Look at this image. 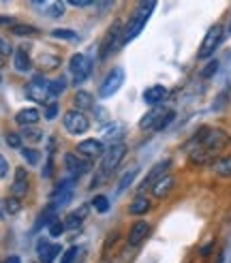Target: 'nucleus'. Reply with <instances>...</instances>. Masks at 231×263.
I'll use <instances>...</instances> for the list:
<instances>
[{
	"label": "nucleus",
	"instance_id": "nucleus-9",
	"mask_svg": "<svg viewBox=\"0 0 231 263\" xmlns=\"http://www.w3.org/2000/svg\"><path fill=\"white\" fill-rule=\"evenodd\" d=\"M73 193H75V178L62 180L58 186L54 189V193H51V203L49 205H54L56 210L64 208V205H67L73 199Z\"/></svg>",
	"mask_w": 231,
	"mask_h": 263
},
{
	"label": "nucleus",
	"instance_id": "nucleus-29",
	"mask_svg": "<svg viewBox=\"0 0 231 263\" xmlns=\"http://www.w3.org/2000/svg\"><path fill=\"white\" fill-rule=\"evenodd\" d=\"M92 208L97 210V212L105 214L107 210H109V199H107L105 195H99V197H94V199H92Z\"/></svg>",
	"mask_w": 231,
	"mask_h": 263
},
{
	"label": "nucleus",
	"instance_id": "nucleus-14",
	"mask_svg": "<svg viewBox=\"0 0 231 263\" xmlns=\"http://www.w3.org/2000/svg\"><path fill=\"white\" fill-rule=\"evenodd\" d=\"M124 135V126L120 122H109L101 128V141L103 143H109V146H116V143H120Z\"/></svg>",
	"mask_w": 231,
	"mask_h": 263
},
{
	"label": "nucleus",
	"instance_id": "nucleus-20",
	"mask_svg": "<svg viewBox=\"0 0 231 263\" xmlns=\"http://www.w3.org/2000/svg\"><path fill=\"white\" fill-rule=\"evenodd\" d=\"M174 186H176V180H174L171 176H165V178H161V180L152 186V195L157 197V199H163V197H167V195L171 193Z\"/></svg>",
	"mask_w": 231,
	"mask_h": 263
},
{
	"label": "nucleus",
	"instance_id": "nucleus-38",
	"mask_svg": "<svg viewBox=\"0 0 231 263\" xmlns=\"http://www.w3.org/2000/svg\"><path fill=\"white\" fill-rule=\"evenodd\" d=\"M7 143H9L11 148H20V146H22V137H20L17 133H9V135H7Z\"/></svg>",
	"mask_w": 231,
	"mask_h": 263
},
{
	"label": "nucleus",
	"instance_id": "nucleus-2",
	"mask_svg": "<svg viewBox=\"0 0 231 263\" xmlns=\"http://www.w3.org/2000/svg\"><path fill=\"white\" fill-rule=\"evenodd\" d=\"M124 154H126V146H124V143H116V146H109V148L105 150V154H103V161H101V167H99V174L94 176L92 184H90V189L101 186V184L113 174V169L122 163Z\"/></svg>",
	"mask_w": 231,
	"mask_h": 263
},
{
	"label": "nucleus",
	"instance_id": "nucleus-16",
	"mask_svg": "<svg viewBox=\"0 0 231 263\" xmlns=\"http://www.w3.org/2000/svg\"><path fill=\"white\" fill-rule=\"evenodd\" d=\"M165 116H167V109H163V107H154V109H150V111L139 120V126L144 128V130H157L159 124H161V120H163Z\"/></svg>",
	"mask_w": 231,
	"mask_h": 263
},
{
	"label": "nucleus",
	"instance_id": "nucleus-13",
	"mask_svg": "<svg viewBox=\"0 0 231 263\" xmlns=\"http://www.w3.org/2000/svg\"><path fill=\"white\" fill-rule=\"evenodd\" d=\"M64 163H67V169L73 176H84L90 172V167H92V161L84 159L80 154H67L64 156Z\"/></svg>",
	"mask_w": 231,
	"mask_h": 263
},
{
	"label": "nucleus",
	"instance_id": "nucleus-44",
	"mask_svg": "<svg viewBox=\"0 0 231 263\" xmlns=\"http://www.w3.org/2000/svg\"><path fill=\"white\" fill-rule=\"evenodd\" d=\"M212 246H214V242H208V244H205V246L201 248V251H199V255H201V257H208V255H210V251H212Z\"/></svg>",
	"mask_w": 231,
	"mask_h": 263
},
{
	"label": "nucleus",
	"instance_id": "nucleus-32",
	"mask_svg": "<svg viewBox=\"0 0 231 263\" xmlns=\"http://www.w3.org/2000/svg\"><path fill=\"white\" fill-rule=\"evenodd\" d=\"M22 156H24V159L28 161L30 165H36V163H38V159H41V156H38V152H36V150H32V148H24V150H22Z\"/></svg>",
	"mask_w": 231,
	"mask_h": 263
},
{
	"label": "nucleus",
	"instance_id": "nucleus-45",
	"mask_svg": "<svg viewBox=\"0 0 231 263\" xmlns=\"http://www.w3.org/2000/svg\"><path fill=\"white\" fill-rule=\"evenodd\" d=\"M5 263H22V261H20V257H9Z\"/></svg>",
	"mask_w": 231,
	"mask_h": 263
},
{
	"label": "nucleus",
	"instance_id": "nucleus-19",
	"mask_svg": "<svg viewBox=\"0 0 231 263\" xmlns=\"http://www.w3.org/2000/svg\"><path fill=\"white\" fill-rule=\"evenodd\" d=\"M165 99H167V88L165 86H150L144 92V101L148 105H154V107H159V103H163Z\"/></svg>",
	"mask_w": 231,
	"mask_h": 263
},
{
	"label": "nucleus",
	"instance_id": "nucleus-18",
	"mask_svg": "<svg viewBox=\"0 0 231 263\" xmlns=\"http://www.w3.org/2000/svg\"><path fill=\"white\" fill-rule=\"evenodd\" d=\"M148 233H150V225H148V222H144V220L135 222V225L131 227V231H128V244H131V246L141 244V242L146 240Z\"/></svg>",
	"mask_w": 231,
	"mask_h": 263
},
{
	"label": "nucleus",
	"instance_id": "nucleus-43",
	"mask_svg": "<svg viewBox=\"0 0 231 263\" xmlns=\"http://www.w3.org/2000/svg\"><path fill=\"white\" fill-rule=\"evenodd\" d=\"M69 5H73V7H88V5H92L90 0H69Z\"/></svg>",
	"mask_w": 231,
	"mask_h": 263
},
{
	"label": "nucleus",
	"instance_id": "nucleus-36",
	"mask_svg": "<svg viewBox=\"0 0 231 263\" xmlns=\"http://www.w3.org/2000/svg\"><path fill=\"white\" fill-rule=\"evenodd\" d=\"M77 257V248H69V251H64V255L60 257V263H73V259Z\"/></svg>",
	"mask_w": 231,
	"mask_h": 263
},
{
	"label": "nucleus",
	"instance_id": "nucleus-46",
	"mask_svg": "<svg viewBox=\"0 0 231 263\" xmlns=\"http://www.w3.org/2000/svg\"><path fill=\"white\" fill-rule=\"evenodd\" d=\"M5 24H11V20L9 17H0V26H5Z\"/></svg>",
	"mask_w": 231,
	"mask_h": 263
},
{
	"label": "nucleus",
	"instance_id": "nucleus-12",
	"mask_svg": "<svg viewBox=\"0 0 231 263\" xmlns=\"http://www.w3.org/2000/svg\"><path fill=\"white\" fill-rule=\"evenodd\" d=\"M105 146H103V141L101 139H84L80 146H77V154L84 156V159H97V156L101 154H105Z\"/></svg>",
	"mask_w": 231,
	"mask_h": 263
},
{
	"label": "nucleus",
	"instance_id": "nucleus-15",
	"mask_svg": "<svg viewBox=\"0 0 231 263\" xmlns=\"http://www.w3.org/2000/svg\"><path fill=\"white\" fill-rule=\"evenodd\" d=\"M60 253V246L49 242V240H38L36 244V255H38V261L41 263H54V259L58 257Z\"/></svg>",
	"mask_w": 231,
	"mask_h": 263
},
{
	"label": "nucleus",
	"instance_id": "nucleus-37",
	"mask_svg": "<svg viewBox=\"0 0 231 263\" xmlns=\"http://www.w3.org/2000/svg\"><path fill=\"white\" fill-rule=\"evenodd\" d=\"M56 116H58V103H49L45 107V118L47 120H54Z\"/></svg>",
	"mask_w": 231,
	"mask_h": 263
},
{
	"label": "nucleus",
	"instance_id": "nucleus-35",
	"mask_svg": "<svg viewBox=\"0 0 231 263\" xmlns=\"http://www.w3.org/2000/svg\"><path fill=\"white\" fill-rule=\"evenodd\" d=\"M62 231H64V222H60V220H54L49 225V235H56L58 238V235H62Z\"/></svg>",
	"mask_w": 231,
	"mask_h": 263
},
{
	"label": "nucleus",
	"instance_id": "nucleus-5",
	"mask_svg": "<svg viewBox=\"0 0 231 263\" xmlns=\"http://www.w3.org/2000/svg\"><path fill=\"white\" fill-rule=\"evenodd\" d=\"M122 84H124V69H122V67L111 69V71L107 73L105 80H103L101 88H99V97H101V99H107V97L116 95V92L122 88Z\"/></svg>",
	"mask_w": 231,
	"mask_h": 263
},
{
	"label": "nucleus",
	"instance_id": "nucleus-23",
	"mask_svg": "<svg viewBox=\"0 0 231 263\" xmlns=\"http://www.w3.org/2000/svg\"><path fill=\"white\" fill-rule=\"evenodd\" d=\"M38 114L34 107H26V109H22L17 116H15V120H17V124H22V126H30V124H36L38 122Z\"/></svg>",
	"mask_w": 231,
	"mask_h": 263
},
{
	"label": "nucleus",
	"instance_id": "nucleus-42",
	"mask_svg": "<svg viewBox=\"0 0 231 263\" xmlns=\"http://www.w3.org/2000/svg\"><path fill=\"white\" fill-rule=\"evenodd\" d=\"M216 69H218V62L214 60V62H210V67H208V69H203V73H201V75H203V77H210Z\"/></svg>",
	"mask_w": 231,
	"mask_h": 263
},
{
	"label": "nucleus",
	"instance_id": "nucleus-3",
	"mask_svg": "<svg viewBox=\"0 0 231 263\" xmlns=\"http://www.w3.org/2000/svg\"><path fill=\"white\" fill-rule=\"evenodd\" d=\"M154 7H157V3H154V0H150V3H141V5L137 7V11L133 13V17H131V22H128V26L124 28V39H122V45L131 43L133 39H137V36H139V32L144 30L146 22H148V20H150V15H152Z\"/></svg>",
	"mask_w": 231,
	"mask_h": 263
},
{
	"label": "nucleus",
	"instance_id": "nucleus-30",
	"mask_svg": "<svg viewBox=\"0 0 231 263\" xmlns=\"http://www.w3.org/2000/svg\"><path fill=\"white\" fill-rule=\"evenodd\" d=\"M64 88H67V84H64V80H54V82H49V97L54 99V97L62 95Z\"/></svg>",
	"mask_w": 231,
	"mask_h": 263
},
{
	"label": "nucleus",
	"instance_id": "nucleus-22",
	"mask_svg": "<svg viewBox=\"0 0 231 263\" xmlns=\"http://www.w3.org/2000/svg\"><path fill=\"white\" fill-rule=\"evenodd\" d=\"M86 214H88V208H86V205H82L80 210L71 212L67 218H64V229H77V227H80L82 222H84Z\"/></svg>",
	"mask_w": 231,
	"mask_h": 263
},
{
	"label": "nucleus",
	"instance_id": "nucleus-4",
	"mask_svg": "<svg viewBox=\"0 0 231 263\" xmlns=\"http://www.w3.org/2000/svg\"><path fill=\"white\" fill-rule=\"evenodd\" d=\"M122 39H124L122 24H120V22H113V24L109 26L105 39H103L101 47H99V56H101V58H107L109 54H113V51L118 49V45H122Z\"/></svg>",
	"mask_w": 231,
	"mask_h": 263
},
{
	"label": "nucleus",
	"instance_id": "nucleus-1",
	"mask_svg": "<svg viewBox=\"0 0 231 263\" xmlns=\"http://www.w3.org/2000/svg\"><path fill=\"white\" fill-rule=\"evenodd\" d=\"M227 133L225 130H208L203 128L197 133V137L192 139V150H190V161L197 165L210 163L214 156L227 146Z\"/></svg>",
	"mask_w": 231,
	"mask_h": 263
},
{
	"label": "nucleus",
	"instance_id": "nucleus-17",
	"mask_svg": "<svg viewBox=\"0 0 231 263\" xmlns=\"http://www.w3.org/2000/svg\"><path fill=\"white\" fill-rule=\"evenodd\" d=\"M169 165H171V161H161V163L154 165V167H152V172L146 176V180H144V184H141V189H139V191L152 189L161 178H165V174H167V169H169Z\"/></svg>",
	"mask_w": 231,
	"mask_h": 263
},
{
	"label": "nucleus",
	"instance_id": "nucleus-26",
	"mask_svg": "<svg viewBox=\"0 0 231 263\" xmlns=\"http://www.w3.org/2000/svg\"><path fill=\"white\" fill-rule=\"evenodd\" d=\"M150 210V199H146V197H137V199L131 203V208H128V212L135 214V216H141L146 214Z\"/></svg>",
	"mask_w": 231,
	"mask_h": 263
},
{
	"label": "nucleus",
	"instance_id": "nucleus-39",
	"mask_svg": "<svg viewBox=\"0 0 231 263\" xmlns=\"http://www.w3.org/2000/svg\"><path fill=\"white\" fill-rule=\"evenodd\" d=\"M11 54V45L5 41V39H0V58L3 56H9Z\"/></svg>",
	"mask_w": 231,
	"mask_h": 263
},
{
	"label": "nucleus",
	"instance_id": "nucleus-7",
	"mask_svg": "<svg viewBox=\"0 0 231 263\" xmlns=\"http://www.w3.org/2000/svg\"><path fill=\"white\" fill-rule=\"evenodd\" d=\"M64 128H67L71 135H82L90 128V120L84 111L71 109V111L64 114Z\"/></svg>",
	"mask_w": 231,
	"mask_h": 263
},
{
	"label": "nucleus",
	"instance_id": "nucleus-33",
	"mask_svg": "<svg viewBox=\"0 0 231 263\" xmlns=\"http://www.w3.org/2000/svg\"><path fill=\"white\" fill-rule=\"evenodd\" d=\"M13 34H20V36H24V34H36V28H34V26H13Z\"/></svg>",
	"mask_w": 231,
	"mask_h": 263
},
{
	"label": "nucleus",
	"instance_id": "nucleus-31",
	"mask_svg": "<svg viewBox=\"0 0 231 263\" xmlns=\"http://www.w3.org/2000/svg\"><path fill=\"white\" fill-rule=\"evenodd\" d=\"M51 34H54L56 39H69V41H77V34L73 30H69V28H56Z\"/></svg>",
	"mask_w": 231,
	"mask_h": 263
},
{
	"label": "nucleus",
	"instance_id": "nucleus-11",
	"mask_svg": "<svg viewBox=\"0 0 231 263\" xmlns=\"http://www.w3.org/2000/svg\"><path fill=\"white\" fill-rule=\"evenodd\" d=\"M28 97H30L32 101H36V103H47V99H49V82L45 80V77L36 75L34 80L30 82V86H28Z\"/></svg>",
	"mask_w": 231,
	"mask_h": 263
},
{
	"label": "nucleus",
	"instance_id": "nucleus-8",
	"mask_svg": "<svg viewBox=\"0 0 231 263\" xmlns=\"http://www.w3.org/2000/svg\"><path fill=\"white\" fill-rule=\"evenodd\" d=\"M221 41H223V26H212V28L208 30V34L203 36V41H201V47H199V58L201 60H205V58H210L214 51H216V47L221 45Z\"/></svg>",
	"mask_w": 231,
	"mask_h": 263
},
{
	"label": "nucleus",
	"instance_id": "nucleus-27",
	"mask_svg": "<svg viewBox=\"0 0 231 263\" xmlns=\"http://www.w3.org/2000/svg\"><path fill=\"white\" fill-rule=\"evenodd\" d=\"M137 174H139V169H137V167H133V169H128V172L122 176V180H120V184H118V195H120V193H124L128 186H131L133 180L137 178Z\"/></svg>",
	"mask_w": 231,
	"mask_h": 263
},
{
	"label": "nucleus",
	"instance_id": "nucleus-24",
	"mask_svg": "<svg viewBox=\"0 0 231 263\" xmlns=\"http://www.w3.org/2000/svg\"><path fill=\"white\" fill-rule=\"evenodd\" d=\"M73 101H75V107L80 109V111H86V109H92V107H94V99H92V95H90V92H86V90L77 92Z\"/></svg>",
	"mask_w": 231,
	"mask_h": 263
},
{
	"label": "nucleus",
	"instance_id": "nucleus-10",
	"mask_svg": "<svg viewBox=\"0 0 231 263\" xmlns=\"http://www.w3.org/2000/svg\"><path fill=\"white\" fill-rule=\"evenodd\" d=\"M32 7L41 13V15L60 17L64 13V9H67V3H62V0H34Z\"/></svg>",
	"mask_w": 231,
	"mask_h": 263
},
{
	"label": "nucleus",
	"instance_id": "nucleus-21",
	"mask_svg": "<svg viewBox=\"0 0 231 263\" xmlns=\"http://www.w3.org/2000/svg\"><path fill=\"white\" fill-rule=\"evenodd\" d=\"M28 191V174H26L24 167H17L15 169V182H13V195L15 197H22Z\"/></svg>",
	"mask_w": 231,
	"mask_h": 263
},
{
	"label": "nucleus",
	"instance_id": "nucleus-6",
	"mask_svg": "<svg viewBox=\"0 0 231 263\" xmlns=\"http://www.w3.org/2000/svg\"><path fill=\"white\" fill-rule=\"evenodd\" d=\"M69 69L73 73L75 84H82L90 77V73H92V60H90L86 54H75L69 60Z\"/></svg>",
	"mask_w": 231,
	"mask_h": 263
},
{
	"label": "nucleus",
	"instance_id": "nucleus-47",
	"mask_svg": "<svg viewBox=\"0 0 231 263\" xmlns=\"http://www.w3.org/2000/svg\"><path fill=\"white\" fill-rule=\"evenodd\" d=\"M229 32H231V24H229Z\"/></svg>",
	"mask_w": 231,
	"mask_h": 263
},
{
	"label": "nucleus",
	"instance_id": "nucleus-40",
	"mask_svg": "<svg viewBox=\"0 0 231 263\" xmlns=\"http://www.w3.org/2000/svg\"><path fill=\"white\" fill-rule=\"evenodd\" d=\"M7 172H9V163H7L5 156L0 154V178H5V176H7Z\"/></svg>",
	"mask_w": 231,
	"mask_h": 263
},
{
	"label": "nucleus",
	"instance_id": "nucleus-41",
	"mask_svg": "<svg viewBox=\"0 0 231 263\" xmlns=\"http://www.w3.org/2000/svg\"><path fill=\"white\" fill-rule=\"evenodd\" d=\"M7 210H9L11 214H13V212H17V210H20V201L15 199V197H13V199H9V201H7Z\"/></svg>",
	"mask_w": 231,
	"mask_h": 263
},
{
	"label": "nucleus",
	"instance_id": "nucleus-28",
	"mask_svg": "<svg viewBox=\"0 0 231 263\" xmlns=\"http://www.w3.org/2000/svg\"><path fill=\"white\" fill-rule=\"evenodd\" d=\"M214 172H216L218 176H223V178H231V156L216 161V163H214Z\"/></svg>",
	"mask_w": 231,
	"mask_h": 263
},
{
	"label": "nucleus",
	"instance_id": "nucleus-25",
	"mask_svg": "<svg viewBox=\"0 0 231 263\" xmlns=\"http://www.w3.org/2000/svg\"><path fill=\"white\" fill-rule=\"evenodd\" d=\"M15 69L20 71V73H26L30 69V56H28V51H26V47H20L17 51H15Z\"/></svg>",
	"mask_w": 231,
	"mask_h": 263
},
{
	"label": "nucleus",
	"instance_id": "nucleus-34",
	"mask_svg": "<svg viewBox=\"0 0 231 263\" xmlns=\"http://www.w3.org/2000/svg\"><path fill=\"white\" fill-rule=\"evenodd\" d=\"M24 137L28 139V141H41L43 139V133H41V130H36V128H32V130L26 128L24 130Z\"/></svg>",
	"mask_w": 231,
	"mask_h": 263
}]
</instances>
